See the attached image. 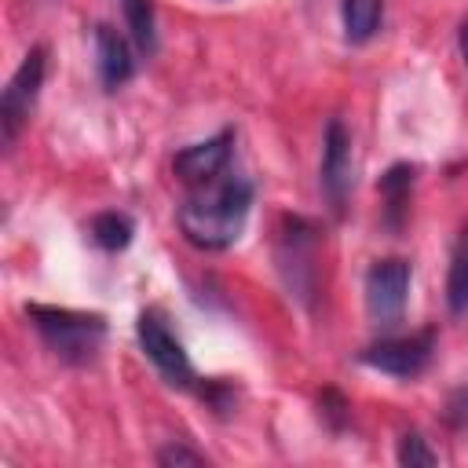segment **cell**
Returning a JSON list of instances; mask_svg holds the SVG:
<instances>
[{
  "mask_svg": "<svg viewBox=\"0 0 468 468\" xmlns=\"http://www.w3.org/2000/svg\"><path fill=\"white\" fill-rule=\"evenodd\" d=\"M252 183L245 176H219L212 183L190 186V194L183 197L176 223L179 234L205 252H223L230 249L249 223L252 212Z\"/></svg>",
  "mask_w": 468,
  "mask_h": 468,
  "instance_id": "cell-1",
  "label": "cell"
},
{
  "mask_svg": "<svg viewBox=\"0 0 468 468\" xmlns=\"http://www.w3.org/2000/svg\"><path fill=\"white\" fill-rule=\"evenodd\" d=\"M26 318L33 322V329L40 333V340L48 344V351H55L69 366L91 362L95 351L106 340V318L95 314V311H73V307H51V303H26Z\"/></svg>",
  "mask_w": 468,
  "mask_h": 468,
  "instance_id": "cell-2",
  "label": "cell"
},
{
  "mask_svg": "<svg viewBox=\"0 0 468 468\" xmlns=\"http://www.w3.org/2000/svg\"><path fill=\"white\" fill-rule=\"evenodd\" d=\"M410 278H413V267L402 256H384L369 263L362 292H366V314L377 329H395L402 322L406 300H410Z\"/></svg>",
  "mask_w": 468,
  "mask_h": 468,
  "instance_id": "cell-3",
  "label": "cell"
},
{
  "mask_svg": "<svg viewBox=\"0 0 468 468\" xmlns=\"http://www.w3.org/2000/svg\"><path fill=\"white\" fill-rule=\"evenodd\" d=\"M44 73H48V48L33 44L26 51V58L18 62V69L11 73L4 95H0V139H4V146H11L18 139V132L26 128L29 113H33V106L40 99Z\"/></svg>",
  "mask_w": 468,
  "mask_h": 468,
  "instance_id": "cell-4",
  "label": "cell"
},
{
  "mask_svg": "<svg viewBox=\"0 0 468 468\" xmlns=\"http://www.w3.org/2000/svg\"><path fill=\"white\" fill-rule=\"evenodd\" d=\"M314 260H318V227L303 216H285L278 227V271L300 300L314 292V278H318Z\"/></svg>",
  "mask_w": 468,
  "mask_h": 468,
  "instance_id": "cell-5",
  "label": "cell"
},
{
  "mask_svg": "<svg viewBox=\"0 0 468 468\" xmlns=\"http://www.w3.org/2000/svg\"><path fill=\"white\" fill-rule=\"evenodd\" d=\"M135 336H139L143 355H146V358L154 362V369L165 377V384H172V388H194V384H197L194 362H190L183 340L168 329V322H165L161 311H143L139 322H135Z\"/></svg>",
  "mask_w": 468,
  "mask_h": 468,
  "instance_id": "cell-6",
  "label": "cell"
},
{
  "mask_svg": "<svg viewBox=\"0 0 468 468\" xmlns=\"http://www.w3.org/2000/svg\"><path fill=\"white\" fill-rule=\"evenodd\" d=\"M431 358H435V329H420L410 336H380L377 344L358 351L362 366L388 373V377H399V380L420 377L431 366Z\"/></svg>",
  "mask_w": 468,
  "mask_h": 468,
  "instance_id": "cell-7",
  "label": "cell"
},
{
  "mask_svg": "<svg viewBox=\"0 0 468 468\" xmlns=\"http://www.w3.org/2000/svg\"><path fill=\"white\" fill-rule=\"evenodd\" d=\"M351 183H355L351 132L340 117H333L325 124V135H322V165H318V186H322V197H325L333 216H344L347 197H351Z\"/></svg>",
  "mask_w": 468,
  "mask_h": 468,
  "instance_id": "cell-8",
  "label": "cell"
},
{
  "mask_svg": "<svg viewBox=\"0 0 468 468\" xmlns=\"http://www.w3.org/2000/svg\"><path fill=\"white\" fill-rule=\"evenodd\" d=\"M234 139H238L234 128H219L216 135L183 146V150L172 157V172H176L179 183H186V186H201V183L219 179V176L227 172V165H230Z\"/></svg>",
  "mask_w": 468,
  "mask_h": 468,
  "instance_id": "cell-9",
  "label": "cell"
},
{
  "mask_svg": "<svg viewBox=\"0 0 468 468\" xmlns=\"http://www.w3.org/2000/svg\"><path fill=\"white\" fill-rule=\"evenodd\" d=\"M91 37H95V69H99V80H102L106 91H117V88L128 84L132 73H135L132 44H128V37H121V33H117L113 26H106V22H99V26L91 29Z\"/></svg>",
  "mask_w": 468,
  "mask_h": 468,
  "instance_id": "cell-10",
  "label": "cell"
},
{
  "mask_svg": "<svg viewBox=\"0 0 468 468\" xmlns=\"http://www.w3.org/2000/svg\"><path fill=\"white\" fill-rule=\"evenodd\" d=\"M413 183H417V165L410 161H399L391 165L377 190H380V205H384V227L388 230H402L406 216H410V194H413Z\"/></svg>",
  "mask_w": 468,
  "mask_h": 468,
  "instance_id": "cell-11",
  "label": "cell"
},
{
  "mask_svg": "<svg viewBox=\"0 0 468 468\" xmlns=\"http://www.w3.org/2000/svg\"><path fill=\"white\" fill-rule=\"evenodd\" d=\"M384 22V0H340V26L347 44H369Z\"/></svg>",
  "mask_w": 468,
  "mask_h": 468,
  "instance_id": "cell-12",
  "label": "cell"
},
{
  "mask_svg": "<svg viewBox=\"0 0 468 468\" xmlns=\"http://www.w3.org/2000/svg\"><path fill=\"white\" fill-rule=\"evenodd\" d=\"M446 307L453 318L468 314V227L457 234L453 252H450V271H446Z\"/></svg>",
  "mask_w": 468,
  "mask_h": 468,
  "instance_id": "cell-13",
  "label": "cell"
},
{
  "mask_svg": "<svg viewBox=\"0 0 468 468\" xmlns=\"http://www.w3.org/2000/svg\"><path fill=\"white\" fill-rule=\"evenodd\" d=\"M88 234H91V241H95L102 252H124V249L132 245V238H135V223H132V216L110 208V212L91 216Z\"/></svg>",
  "mask_w": 468,
  "mask_h": 468,
  "instance_id": "cell-14",
  "label": "cell"
},
{
  "mask_svg": "<svg viewBox=\"0 0 468 468\" xmlns=\"http://www.w3.org/2000/svg\"><path fill=\"white\" fill-rule=\"evenodd\" d=\"M121 15H124V29L132 37V44L143 55L157 51V15H154V0H121Z\"/></svg>",
  "mask_w": 468,
  "mask_h": 468,
  "instance_id": "cell-15",
  "label": "cell"
},
{
  "mask_svg": "<svg viewBox=\"0 0 468 468\" xmlns=\"http://www.w3.org/2000/svg\"><path fill=\"white\" fill-rule=\"evenodd\" d=\"M395 461L402 464V468H428V464H439V453L428 446V439L420 435V431H406L402 439H399V450H395Z\"/></svg>",
  "mask_w": 468,
  "mask_h": 468,
  "instance_id": "cell-16",
  "label": "cell"
},
{
  "mask_svg": "<svg viewBox=\"0 0 468 468\" xmlns=\"http://www.w3.org/2000/svg\"><path fill=\"white\" fill-rule=\"evenodd\" d=\"M318 406H322V417L329 420L333 431H340V428L347 424V417H351V406H347V399H344L336 388H325V391L318 395Z\"/></svg>",
  "mask_w": 468,
  "mask_h": 468,
  "instance_id": "cell-17",
  "label": "cell"
},
{
  "mask_svg": "<svg viewBox=\"0 0 468 468\" xmlns=\"http://www.w3.org/2000/svg\"><path fill=\"white\" fill-rule=\"evenodd\" d=\"M201 399H205L216 413H230V410H234V391H230V384H223V380H205V384H201Z\"/></svg>",
  "mask_w": 468,
  "mask_h": 468,
  "instance_id": "cell-18",
  "label": "cell"
},
{
  "mask_svg": "<svg viewBox=\"0 0 468 468\" xmlns=\"http://www.w3.org/2000/svg\"><path fill=\"white\" fill-rule=\"evenodd\" d=\"M157 464H165V468H172V464H205V453H197L183 442H168V446L157 450Z\"/></svg>",
  "mask_w": 468,
  "mask_h": 468,
  "instance_id": "cell-19",
  "label": "cell"
},
{
  "mask_svg": "<svg viewBox=\"0 0 468 468\" xmlns=\"http://www.w3.org/2000/svg\"><path fill=\"white\" fill-rule=\"evenodd\" d=\"M446 424H453V428H468V391L461 388V391H453L450 399H446Z\"/></svg>",
  "mask_w": 468,
  "mask_h": 468,
  "instance_id": "cell-20",
  "label": "cell"
},
{
  "mask_svg": "<svg viewBox=\"0 0 468 468\" xmlns=\"http://www.w3.org/2000/svg\"><path fill=\"white\" fill-rule=\"evenodd\" d=\"M457 48H461V58L468 62V18H464L461 29H457Z\"/></svg>",
  "mask_w": 468,
  "mask_h": 468,
  "instance_id": "cell-21",
  "label": "cell"
}]
</instances>
